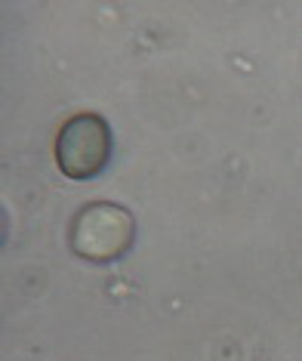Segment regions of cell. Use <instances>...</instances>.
Instances as JSON below:
<instances>
[{
	"mask_svg": "<svg viewBox=\"0 0 302 361\" xmlns=\"http://www.w3.org/2000/svg\"><path fill=\"white\" fill-rule=\"evenodd\" d=\"M114 136L108 121L93 111L68 118L56 136V164L68 179H93L111 161Z\"/></svg>",
	"mask_w": 302,
	"mask_h": 361,
	"instance_id": "2",
	"label": "cell"
},
{
	"mask_svg": "<svg viewBox=\"0 0 302 361\" xmlns=\"http://www.w3.org/2000/svg\"><path fill=\"white\" fill-rule=\"evenodd\" d=\"M136 241V219L120 204L96 201L77 210L68 228V244L80 259L89 262H114L130 253Z\"/></svg>",
	"mask_w": 302,
	"mask_h": 361,
	"instance_id": "1",
	"label": "cell"
}]
</instances>
